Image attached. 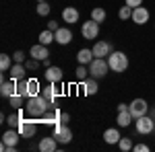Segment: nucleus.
<instances>
[{"label": "nucleus", "mask_w": 155, "mask_h": 152, "mask_svg": "<svg viewBox=\"0 0 155 152\" xmlns=\"http://www.w3.org/2000/svg\"><path fill=\"white\" fill-rule=\"evenodd\" d=\"M52 103L44 95H35V97H27V103H25V111L29 117H41L46 111H48Z\"/></svg>", "instance_id": "obj_1"}, {"label": "nucleus", "mask_w": 155, "mask_h": 152, "mask_svg": "<svg viewBox=\"0 0 155 152\" xmlns=\"http://www.w3.org/2000/svg\"><path fill=\"white\" fill-rule=\"evenodd\" d=\"M107 64H110V70L116 72V74H122V72L128 70V56L124 54V51H112L110 56H107Z\"/></svg>", "instance_id": "obj_2"}, {"label": "nucleus", "mask_w": 155, "mask_h": 152, "mask_svg": "<svg viewBox=\"0 0 155 152\" xmlns=\"http://www.w3.org/2000/svg\"><path fill=\"white\" fill-rule=\"evenodd\" d=\"M21 132L17 128H8L4 134H2V142H0V150L2 152H15L17 150V144L21 140Z\"/></svg>", "instance_id": "obj_3"}, {"label": "nucleus", "mask_w": 155, "mask_h": 152, "mask_svg": "<svg viewBox=\"0 0 155 152\" xmlns=\"http://www.w3.org/2000/svg\"><path fill=\"white\" fill-rule=\"evenodd\" d=\"M134 129H137V134H141V136H147V134H153L155 132V119L149 113L143 117H137L134 119Z\"/></svg>", "instance_id": "obj_4"}, {"label": "nucleus", "mask_w": 155, "mask_h": 152, "mask_svg": "<svg viewBox=\"0 0 155 152\" xmlns=\"http://www.w3.org/2000/svg\"><path fill=\"white\" fill-rule=\"evenodd\" d=\"M37 126H39V119H37V117H29V119L23 117L17 129L21 132L23 138H33V136L37 134Z\"/></svg>", "instance_id": "obj_5"}, {"label": "nucleus", "mask_w": 155, "mask_h": 152, "mask_svg": "<svg viewBox=\"0 0 155 152\" xmlns=\"http://www.w3.org/2000/svg\"><path fill=\"white\" fill-rule=\"evenodd\" d=\"M110 70V64H107V58H93V62L89 64V74L93 78H104Z\"/></svg>", "instance_id": "obj_6"}, {"label": "nucleus", "mask_w": 155, "mask_h": 152, "mask_svg": "<svg viewBox=\"0 0 155 152\" xmlns=\"http://www.w3.org/2000/svg\"><path fill=\"white\" fill-rule=\"evenodd\" d=\"M52 136L58 140V144H68L72 140V132L68 128V123H56V126H52Z\"/></svg>", "instance_id": "obj_7"}, {"label": "nucleus", "mask_w": 155, "mask_h": 152, "mask_svg": "<svg viewBox=\"0 0 155 152\" xmlns=\"http://www.w3.org/2000/svg\"><path fill=\"white\" fill-rule=\"evenodd\" d=\"M81 35L85 39H89V41H95L97 35H99V23L93 21V19H89V21H85L81 25Z\"/></svg>", "instance_id": "obj_8"}, {"label": "nucleus", "mask_w": 155, "mask_h": 152, "mask_svg": "<svg viewBox=\"0 0 155 152\" xmlns=\"http://www.w3.org/2000/svg\"><path fill=\"white\" fill-rule=\"evenodd\" d=\"M130 113H132V117L137 119V117H143V115H147L149 113V103L145 101V99H134V101H130Z\"/></svg>", "instance_id": "obj_9"}, {"label": "nucleus", "mask_w": 155, "mask_h": 152, "mask_svg": "<svg viewBox=\"0 0 155 152\" xmlns=\"http://www.w3.org/2000/svg\"><path fill=\"white\" fill-rule=\"evenodd\" d=\"M60 115H62V111H58L56 107H50L48 111L41 117H37V119H39V123H44V126H56V123H60Z\"/></svg>", "instance_id": "obj_10"}, {"label": "nucleus", "mask_w": 155, "mask_h": 152, "mask_svg": "<svg viewBox=\"0 0 155 152\" xmlns=\"http://www.w3.org/2000/svg\"><path fill=\"white\" fill-rule=\"evenodd\" d=\"M41 95L48 99L50 103H54L60 95H64V88H58V82H50L46 88H41Z\"/></svg>", "instance_id": "obj_11"}, {"label": "nucleus", "mask_w": 155, "mask_h": 152, "mask_svg": "<svg viewBox=\"0 0 155 152\" xmlns=\"http://www.w3.org/2000/svg\"><path fill=\"white\" fill-rule=\"evenodd\" d=\"M29 56L39 60V62H44V60L50 58V49H48V45H44V43H35V45L29 47Z\"/></svg>", "instance_id": "obj_12"}, {"label": "nucleus", "mask_w": 155, "mask_h": 152, "mask_svg": "<svg viewBox=\"0 0 155 152\" xmlns=\"http://www.w3.org/2000/svg\"><path fill=\"white\" fill-rule=\"evenodd\" d=\"M149 8H145L143 4L141 6H137V8H132V23L134 25H145L149 23Z\"/></svg>", "instance_id": "obj_13"}, {"label": "nucleus", "mask_w": 155, "mask_h": 152, "mask_svg": "<svg viewBox=\"0 0 155 152\" xmlns=\"http://www.w3.org/2000/svg\"><path fill=\"white\" fill-rule=\"evenodd\" d=\"M91 49H93V56L95 58H107L114 51V47L110 45L107 41H95V45L91 47Z\"/></svg>", "instance_id": "obj_14"}, {"label": "nucleus", "mask_w": 155, "mask_h": 152, "mask_svg": "<svg viewBox=\"0 0 155 152\" xmlns=\"http://www.w3.org/2000/svg\"><path fill=\"white\" fill-rule=\"evenodd\" d=\"M44 76H46L48 82H62L64 72H62V68H58V66H48L46 72H44Z\"/></svg>", "instance_id": "obj_15"}, {"label": "nucleus", "mask_w": 155, "mask_h": 152, "mask_svg": "<svg viewBox=\"0 0 155 152\" xmlns=\"http://www.w3.org/2000/svg\"><path fill=\"white\" fill-rule=\"evenodd\" d=\"M54 35H56V43L60 45H68L72 41V31L68 27H60L58 31H54Z\"/></svg>", "instance_id": "obj_16"}, {"label": "nucleus", "mask_w": 155, "mask_h": 152, "mask_svg": "<svg viewBox=\"0 0 155 152\" xmlns=\"http://www.w3.org/2000/svg\"><path fill=\"white\" fill-rule=\"evenodd\" d=\"M27 115V111H25V107L21 109H12V113L6 117V123H8V128H19V123H21V119Z\"/></svg>", "instance_id": "obj_17"}, {"label": "nucleus", "mask_w": 155, "mask_h": 152, "mask_svg": "<svg viewBox=\"0 0 155 152\" xmlns=\"http://www.w3.org/2000/svg\"><path fill=\"white\" fill-rule=\"evenodd\" d=\"M37 148L41 152H54V150H58V140L54 136H46V138L39 140V146Z\"/></svg>", "instance_id": "obj_18"}, {"label": "nucleus", "mask_w": 155, "mask_h": 152, "mask_svg": "<svg viewBox=\"0 0 155 152\" xmlns=\"http://www.w3.org/2000/svg\"><path fill=\"white\" fill-rule=\"evenodd\" d=\"M81 86H83V93L87 95V97H93V95H97V91H99V86H97V78H93V76H89L87 80L79 82Z\"/></svg>", "instance_id": "obj_19"}, {"label": "nucleus", "mask_w": 155, "mask_h": 152, "mask_svg": "<svg viewBox=\"0 0 155 152\" xmlns=\"http://www.w3.org/2000/svg\"><path fill=\"white\" fill-rule=\"evenodd\" d=\"M62 21L68 23V25L79 23V8H74V6H66V8H62Z\"/></svg>", "instance_id": "obj_20"}, {"label": "nucleus", "mask_w": 155, "mask_h": 152, "mask_svg": "<svg viewBox=\"0 0 155 152\" xmlns=\"http://www.w3.org/2000/svg\"><path fill=\"white\" fill-rule=\"evenodd\" d=\"M17 93V80H2L0 82V95L4 97V99H8V97H12V95Z\"/></svg>", "instance_id": "obj_21"}, {"label": "nucleus", "mask_w": 155, "mask_h": 152, "mask_svg": "<svg viewBox=\"0 0 155 152\" xmlns=\"http://www.w3.org/2000/svg\"><path fill=\"white\" fill-rule=\"evenodd\" d=\"M93 58H95V56H93V49H91V47H83V49L77 51V62H79V64L89 66V64L93 62Z\"/></svg>", "instance_id": "obj_22"}, {"label": "nucleus", "mask_w": 155, "mask_h": 152, "mask_svg": "<svg viewBox=\"0 0 155 152\" xmlns=\"http://www.w3.org/2000/svg\"><path fill=\"white\" fill-rule=\"evenodd\" d=\"M120 132H118V128H107L106 132H104V142L106 144H118L120 142Z\"/></svg>", "instance_id": "obj_23"}, {"label": "nucleus", "mask_w": 155, "mask_h": 152, "mask_svg": "<svg viewBox=\"0 0 155 152\" xmlns=\"http://www.w3.org/2000/svg\"><path fill=\"white\" fill-rule=\"evenodd\" d=\"M25 72H27V68H25V64H12V68L8 70V74H11L12 80H23L25 78Z\"/></svg>", "instance_id": "obj_24"}, {"label": "nucleus", "mask_w": 155, "mask_h": 152, "mask_svg": "<svg viewBox=\"0 0 155 152\" xmlns=\"http://www.w3.org/2000/svg\"><path fill=\"white\" fill-rule=\"evenodd\" d=\"M116 121H118L120 128H128L132 121H134V117H132L130 111H118V117H116Z\"/></svg>", "instance_id": "obj_25"}, {"label": "nucleus", "mask_w": 155, "mask_h": 152, "mask_svg": "<svg viewBox=\"0 0 155 152\" xmlns=\"http://www.w3.org/2000/svg\"><path fill=\"white\" fill-rule=\"evenodd\" d=\"M35 95H41V84L37 78H29L27 80V97H35Z\"/></svg>", "instance_id": "obj_26"}, {"label": "nucleus", "mask_w": 155, "mask_h": 152, "mask_svg": "<svg viewBox=\"0 0 155 152\" xmlns=\"http://www.w3.org/2000/svg\"><path fill=\"white\" fill-rule=\"evenodd\" d=\"M91 74H89V66H85V64H79L77 66V70H74V78L79 82H83V80H87Z\"/></svg>", "instance_id": "obj_27"}, {"label": "nucleus", "mask_w": 155, "mask_h": 152, "mask_svg": "<svg viewBox=\"0 0 155 152\" xmlns=\"http://www.w3.org/2000/svg\"><path fill=\"white\" fill-rule=\"evenodd\" d=\"M12 64H15L12 56H8V54H2V56H0V70L2 72H8L12 68Z\"/></svg>", "instance_id": "obj_28"}, {"label": "nucleus", "mask_w": 155, "mask_h": 152, "mask_svg": "<svg viewBox=\"0 0 155 152\" xmlns=\"http://www.w3.org/2000/svg\"><path fill=\"white\" fill-rule=\"evenodd\" d=\"M39 43H44V45H50L52 41H56V35H54V31H50V29H46V31H41L39 33Z\"/></svg>", "instance_id": "obj_29"}, {"label": "nucleus", "mask_w": 155, "mask_h": 152, "mask_svg": "<svg viewBox=\"0 0 155 152\" xmlns=\"http://www.w3.org/2000/svg\"><path fill=\"white\" fill-rule=\"evenodd\" d=\"M106 17H107V12L104 11L101 6H95V8L91 11V19L97 21V23H104V21H106Z\"/></svg>", "instance_id": "obj_30"}, {"label": "nucleus", "mask_w": 155, "mask_h": 152, "mask_svg": "<svg viewBox=\"0 0 155 152\" xmlns=\"http://www.w3.org/2000/svg\"><path fill=\"white\" fill-rule=\"evenodd\" d=\"M8 101H11V107L12 109H21V107H25V97H21V95H12V97H8Z\"/></svg>", "instance_id": "obj_31"}, {"label": "nucleus", "mask_w": 155, "mask_h": 152, "mask_svg": "<svg viewBox=\"0 0 155 152\" xmlns=\"http://www.w3.org/2000/svg\"><path fill=\"white\" fill-rule=\"evenodd\" d=\"M118 19L120 21H128V19H132V6L124 4V6L118 11Z\"/></svg>", "instance_id": "obj_32"}, {"label": "nucleus", "mask_w": 155, "mask_h": 152, "mask_svg": "<svg viewBox=\"0 0 155 152\" xmlns=\"http://www.w3.org/2000/svg\"><path fill=\"white\" fill-rule=\"evenodd\" d=\"M118 148L122 152H128V150H132L134 148V144H132V140L130 138H120V142H118Z\"/></svg>", "instance_id": "obj_33"}, {"label": "nucleus", "mask_w": 155, "mask_h": 152, "mask_svg": "<svg viewBox=\"0 0 155 152\" xmlns=\"http://www.w3.org/2000/svg\"><path fill=\"white\" fill-rule=\"evenodd\" d=\"M37 14H39V17H48L50 14V11H52V6H50L48 2H37Z\"/></svg>", "instance_id": "obj_34"}, {"label": "nucleus", "mask_w": 155, "mask_h": 152, "mask_svg": "<svg viewBox=\"0 0 155 152\" xmlns=\"http://www.w3.org/2000/svg\"><path fill=\"white\" fill-rule=\"evenodd\" d=\"M17 95H21V97H25V99H27V78L17 80Z\"/></svg>", "instance_id": "obj_35"}, {"label": "nucleus", "mask_w": 155, "mask_h": 152, "mask_svg": "<svg viewBox=\"0 0 155 152\" xmlns=\"http://www.w3.org/2000/svg\"><path fill=\"white\" fill-rule=\"evenodd\" d=\"M39 64H41V62L35 60V58H31V56L25 60V68H27V70H37V68H39Z\"/></svg>", "instance_id": "obj_36"}, {"label": "nucleus", "mask_w": 155, "mask_h": 152, "mask_svg": "<svg viewBox=\"0 0 155 152\" xmlns=\"http://www.w3.org/2000/svg\"><path fill=\"white\" fill-rule=\"evenodd\" d=\"M12 60L17 62V64H25V60H27V56H25L23 49H17L15 54H12Z\"/></svg>", "instance_id": "obj_37"}, {"label": "nucleus", "mask_w": 155, "mask_h": 152, "mask_svg": "<svg viewBox=\"0 0 155 152\" xmlns=\"http://www.w3.org/2000/svg\"><path fill=\"white\" fill-rule=\"evenodd\" d=\"M124 4H128V6H132V8H137V6L143 4V0H124Z\"/></svg>", "instance_id": "obj_38"}, {"label": "nucleus", "mask_w": 155, "mask_h": 152, "mask_svg": "<svg viewBox=\"0 0 155 152\" xmlns=\"http://www.w3.org/2000/svg\"><path fill=\"white\" fill-rule=\"evenodd\" d=\"M132 150L134 152H149V146H147V144H137Z\"/></svg>", "instance_id": "obj_39"}, {"label": "nucleus", "mask_w": 155, "mask_h": 152, "mask_svg": "<svg viewBox=\"0 0 155 152\" xmlns=\"http://www.w3.org/2000/svg\"><path fill=\"white\" fill-rule=\"evenodd\" d=\"M48 29H50V31H58V29H60L58 21H50V23H48Z\"/></svg>", "instance_id": "obj_40"}, {"label": "nucleus", "mask_w": 155, "mask_h": 152, "mask_svg": "<svg viewBox=\"0 0 155 152\" xmlns=\"http://www.w3.org/2000/svg\"><path fill=\"white\" fill-rule=\"evenodd\" d=\"M60 121H62V123H68V121H71V115H68V113H62V115H60Z\"/></svg>", "instance_id": "obj_41"}, {"label": "nucleus", "mask_w": 155, "mask_h": 152, "mask_svg": "<svg viewBox=\"0 0 155 152\" xmlns=\"http://www.w3.org/2000/svg\"><path fill=\"white\" fill-rule=\"evenodd\" d=\"M128 107L130 105H126V103H118V111H130Z\"/></svg>", "instance_id": "obj_42"}, {"label": "nucleus", "mask_w": 155, "mask_h": 152, "mask_svg": "<svg viewBox=\"0 0 155 152\" xmlns=\"http://www.w3.org/2000/svg\"><path fill=\"white\" fill-rule=\"evenodd\" d=\"M149 115H151V117L155 119V109H153V111H149Z\"/></svg>", "instance_id": "obj_43"}, {"label": "nucleus", "mask_w": 155, "mask_h": 152, "mask_svg": "<svg viewBox=\"0 0 155 152\" xmlns=\"http://www.w3.org/2000/svg\"><path fill=\"white\" fill-rule=\"evenodd\" d=\"M37 2H48V0H37Z\"/></svg>", "instance_id": "obj_44"}, {"label": "nucleus", "mask_w": 155, "mask_h": 152, "mask_svg": "<svg viewBox=\"0 0 155 152\" xmlns=\"http://www.w3.org/2000/svg\"><path fill=\"white\" fill-rule=\"evenodd\" d=\"M153 27H155V23H153Z\"/></svg>", "instance_id": "obj_45"}]
</instances>
